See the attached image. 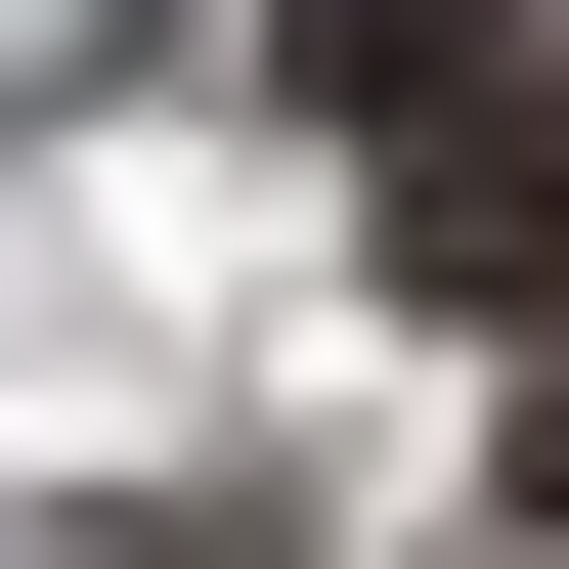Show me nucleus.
Returning a JSON list of instances; mask_svg holds the SVG:
<instances>
[{"mask_svg":"<svg viewBox=\"0 0 569 569\" xmlns=\"http://www.w3.org/2000/svg\"><path fill=\"white\" fill-rule=\"evenodd\" d=\"M263 88L351 132V219L438 307H569V0H263Z\"/></svg>","mask_w":569,"mask_h":569,"instance_id":"nucleus-1","label":"nucleus"}]
</instances>
